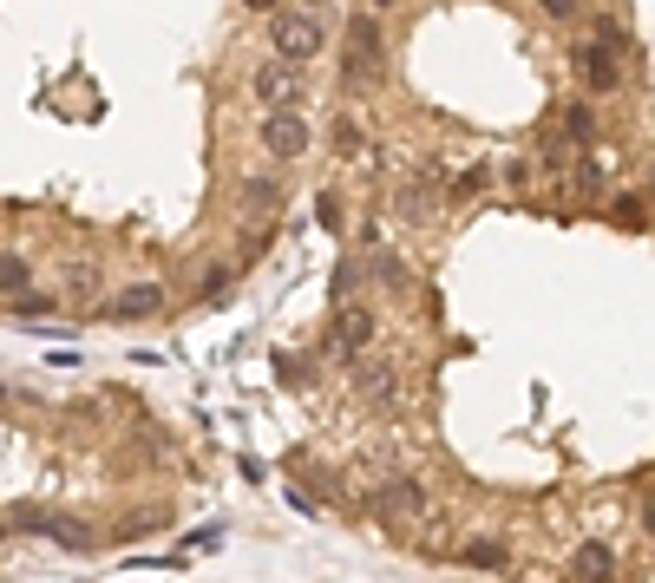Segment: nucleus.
Masks as SVG:
<instances>
[{
    "label": "nucleus",
    "instance_id": "1",
    "mask_svg": "<svg viewBox=\"0 0 655 583\" xmlns=\"http://www.w3.org/2000/svg\"><path fill=\"white\" fill-rule=\"evenodd\" d=\"M7 525H13V532H33V538H52V545L79 551V558L92 551V525H79V518H66V512H46V505H13Z\"/></svg>",
    "mask_w": 655,
    "mask_h": 583
},
{
    "label": "nucleus",
    "instance_id": "2",
    "mask_svg": "<svg viewBox=\"0 0 655 583\" xmlns=\"http://www.w3.org/2000/svg\"><path fill=\"white\" fill-rule=\"evenodd\" d=\"M321 39H328V26L315 20V13H276L269 20V46H276V59H315L321 53Z\"/></svg>",
    "mask_w": 655,
    "mask_h": 583
},
{
    "label": "nucleus",
    "instance_id": "3",
    "mask_svg": "<svg viewBox=\"0 0 655 583\" xmlns=\"http://www.w3.org/2000/svg\"><path fill=\"white\" fill-rule=\"evenodd\" d=\"M249 85H256V98H262L269 112H276V105H302V98H308V72H302L295 59H269V66H256V79H249Z\"/></svg>",
    "mask_w": 655,
    "mask_h": 583
},
{
    "label": "nucleus",
    "instance_id": "4",
    "mask_svg": "<svg viewBox=\"0 0 655 583\" xmlns=\"http://www.w3.org/2000/svg\"><path fill=\"white\" fill-rule=\"evenodd\" d=\"M308 144H315V125H308L295 105H276V112L262 118V151H269V158H302Z\"/></svg>",
    "mask_w": 655,
    "mask_h": 583
},
{
    "label": "nucleus",
    "instance_id": "5",
    "mask_svg": "<svg viewBox=\"0 0 655 583\" xmlns=\"http://www.w3.org/2000/svg\"><path fill=\"white\" fill-rule=\"evenodd\" d=\"M420 512H426V486H413V479L374 486V518H387V525H420Z\"/></svg>",
    "mask_w": 655,
    "mask_h": 583
},
{
    "label": "nucleus",
    "instance_id": "6",
    "mask_svg": "<svg viewBox=\"0 0 655 583\" xmlns=\"http://www.w3.org/2000/svg\"><path fill=\"white\" fill-rule=\"evenodd\" d=\"M374 59H381V20H374V13H361V20L348 26V85L374 79Z\"/></svg>",
    "mask_w": 655,
    "mask_h": 583
},
{
    "label": "nucleus",
    "instance_id": "7",
    "mask_svg": "<svg viewBox=\"0 0 655 583\" xmlns=\"http://www.w3.org/2000/svg\"><path fill=\"white\" fill-rule=\"evenodd\" d=\"M577 59H584V79H590L597 92H617V85H623V46H617V39H590Z\"/></svg>",
    "mask_w": 655,
    "mask_h": 583
},
{
    "label": "nucleus",
    "instance_id": "8",
    "mask_svg": "<svg viewBox=\"0 0 655 583\" xmlns=\"http://www.w3.org/2000/svg\"><path fill=\"white\" fill-rule=\"evenodd\" d=\"M335 341H341V354H361V348L374 341V308L341 302V308H335Z\"/></svg>",
    "mask_w": 655,
    "mask_h": 583
},
{
    "label": "nucleus",
    "instance_id": "9",
    "mask_svg": "<svg viewBox=\"0 0 655 583\" xmlns=\"http://www.w3.org/2000/svg\"><path fill=\"white\" fill-rule=\"evenodd\" d=\"M157 308H164V289H157V282H131V289L112 295V315H118V322H144V315H157Z\"/></svg>",
    "mask_w": 655,
    "mask_h": 583
},
{
    "label": "nucleus",
    "instance_id": "10",
    "mask_svg": "<svg viewBox=\"0 0 655 583\" xmlns=\"http://www.w3.org/2000/svg\"><path fill=\"white\" fill-rule=\"evenodd\" d=\"M354 394H361L367 407H387V400H394V368H381V361H354Z\"/></svg>",
    "mask_w": 655,
    "mask_h": 583
},
{
    "label": "nucleus",
    "instance_id": "11",
    "mask_svg": "<svg viewBox=\"0 0 655 583\" xmlns=\"http://www.w3.org/2000/svg\"><path fill=\"white\" fill-rule=\"evenodd\" d=\"M617 571V558H610V545H577V558H571V578H610Z\"/></svg>",
    "mask_w": 655,
    "mask_h": 583
},
{
    "label": "nucleus",
    "instance_id": "12",
    "mask_svg": "<svg viewBox=\"0 0 655 583\" xmlns=\"http://www.w3.org/2000/svg\"><path fill=\"white\" fill-rule=\"evenodd\" d=\"M282 203V184L276 177H249L243 184V210H276Z\"/></svg>",
    "mask_w": 655,
    "mask_h": 583
},
{
    "label": "nucleus",
    "instance_id": "13",
    "mask_svg": "<svg viewBox=\"0 0 655 583\" xmlns=\"http://www.w3.org/2000/svg\"><path fill=\"white\" fill-rule=\"evenodd\" d=\"M466 564H479V571H505V564H512V551L486 538V545H466Z\"/></svg>",
    "mask_w": 655,
    "mask_h": 583
},
{
    "label": "nucleus",
    "instance_id": "14",
    "mask_svg": "<svg viewBox=\"0 0 655 583\" xmlns=\"http://www.w3.org/2000/svg\"><path fill=\"white\" fill-rule=\"evenodd\" d=\"M26 276H33V269H26L20 256H0V295H26Z\"/></svg>",
    "mask_w": 655,
    "mask_h": 583
},
{
    "label": "nucleus",
    "instance_id": "15",
    "mask_svg": "<svg viewBox=\"0 0 655 583\" xmlns=\"http://www.w3.org/2000/svg\"><path fill=\"white\" fill-rule=\"evenodd\" d=\"M486 184H492V164H466V171L453 177V190H459V197H479Z\"/></svg>",
    "mask_w": 655,
    "mask_h": 583
},
{
    "label": "nucleus",
    "instance_id": "16",
    "mask_svg": "<svg viewBox=\"0 0 655 583\" xmlns=\"http://www.w3.org/2000/svg\"><path fill=\"white\" fill-rule=\"evenodd\" d=\"M564 131H571V138L584 144V138L597 131V112H590V105H571V112H564Z\"/></svg>",
    "mask_w": 655,
    "mask_h": 583
},
{
    "label": "nucleus",
    "instance_id": "17",
    "mask_svg": "<svg viewBox=\"0 0 655 583\" xmlns=\"http://www.w3.org/2000/svg\"><path fill=\"white\" fill-rule=\"evenodd\" d=\"M571 184H577L584 197H597V190H604V164H597V158H584V164L571 171Z\"/></svg>",
    "mask_w": 655,
    "mask_h": 583
},
{
    "label": "nucleus",
    "instance_id": "18",
    "mask_svg": "<svg viewBox=\"0 0 655 583\" xmlns=\"http://www.w3.org/2000/svg\"><path fill=\"white\" fill-rule=\"evenodd\" d=\"M617 217H623L630 230H643V217H650V210H643V197H623V203H617Z\"/></svg>",
    "mask_w": 655,
    "mask_h": 583
},
{
    "label": "nucleus",
    "instance_id": "19",
    "mask_svg": "<svg viewBox=\"0 0 655 583\" xmlns=\"http://www.w3.org/2000/svg\"><path fill=\"white\" fill-rule=\"evenodd\" d=\"M538 7H545V13H558V20H571V13H577V0H538Z\"/></svg>",
    "mask_w": 655,
    "mask_h": 583
},
{
    "label": "nucleus",
    "instance_id": "20",
    "mask_svg": "<svg viewBox=\"0 0 655 583\" xmlns=\"http://www.w3.org/2000/svg\"><path fill=\"white\" fill-rule=\"evenodd\" d=\"M249 7H269V0H249Z\"/></svg>",
    "mask_w": 655,
    "mask_h": 583
},
{
    "label": "nucleus",
    "instance_id": "21",
    "mask_svg": "<svg viewBox=\"0 0 655 583\" xmlns=\"http://www.w3.org/2000/svg\"><path fill=\"white\" fill-rule=\"evenodd\" d=\"M374 7H387V0H374Z\"/></svg>",
    "mask_w": 655,
    "mask_h": 583
}]
</instances>
